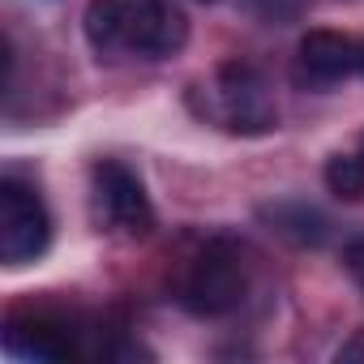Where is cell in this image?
<instances>
[{
    "mask_svg": "<svg viewBox=\"0 0 364 364\" xmlns=\"http://www.w3.org/2000/svg\"><path fill=\"white\" fill-rule=\"evenodd\" d=\"M86 43L99 56L167 60L189 43V18L176 0H90L82 18Z\"/></svg>",
    "mask_w": 364,
    "mask_h": 364,
    "instance_id": "1",
    "label": "cell"
},
{
    "mask_svg": "<svg viewBox=\"0 0 364 364\" xmlns=\"http://www.w3.org/2000/svg\"><path fill=\"white\" fill-rule=\"evenodd\" d=\"M189 107L198 120L236 133V137H262L270 129H279V107L274 95L266 86V77L253 65H219L210 77L189 86Z\"/></svg>",
    "mask_w": 364,
    "mask_h": 364,
    "instance_id": "2",
    "label": "cell"
},
{
    "mask_svg": "<svg viewBox=\"0 0 364 364\" xmlns=\"http://www.w3.org/2000/svg\"><path fill=\"white\" fill-rule=\"evenodd\" d=\"M249 279H253L249 249L236 236H215L193 253V262L180 274V304L193 317H228L245 304Z\"/></svg>",
    "mask_w": 364,
    "mask_h": 364,
    "instance_id": "3",
    "label": "cell"
},
{
    "mask_svg": "<svg viewBox=\"0 0 364 364\" xmlns=\"http://www.w3.org/2000/svg\"><path fill=\"white\" fill-rule=\"evenodd\" d=\"M90 219L99 232L124 240H141L154 232V206L146 198V185L120 159H99L90 167Z\"/></svg>",
    "mask_w": 364,
    "mask_h": 364,
    "instance_id": "4",
    "label": "cell"
},
{
    "mask_svg": "<svg viewBox=\"0 0 364 364\" xmlns=\"http://www.w3.org/2000/svg\"><path fill=\"white\" fill-rule=\"evenodd\" d=\"M52 245V215L35 185L22 176L0 180V262L9 270L31 266Z\"/></svg>",
    "mask_w": 364,
    "mask_h": 364,
    "instance_id": "5",
    "label": "cell"
},
{
    "mask_svg": "<svg viewBox=\"0 0 364 364\" xmlns=\"http://www.w3.org/2000/svg\"><path fill=\"white\" fill-rule=\"evenodd\" d=\"M360 73V39L343 31H309L296 48V86L304 90H330Z\"/></svg>",
    "mask_w": 364,
    "mask_h": 364,
    "instance_id": "6",
    "label": "cell"
},
{
    "mask_svg": "<svg viewBox=\"0 0 364 364\" xmlns=\"http://www.w3.org/2000/svg\"><path fill=\"white\" fill-rule=\"evenodd\" d=\"M5 347H9L14 355H22V360H69V355H77L73 334H69L60 321H52V317H35V313L9 321V330H5Z\"/></svg>",
    "mask_w": 364,
    "mask_h": 364,
    "instance_id": "7",
    "label": "cell"
},
{
    "mask_svg": "<svg viewBox=\"0 0 364 364\" xmlns=\"http://www.w3.org/2000/svg\"><path fill=\"white\" fill-rule=\"evenodd\" d=\"M326 189L338 198V202H360L364 198V163L355 150H338L326 159Z\"/></svg>",
    "mask_w": 364,
    "mask_h": 364,
    "instance_id": "8",
    "label": "cell"
},
{
    "mask_svg": "<svg viewBox=\"0 0 364 364\" xmlns=\"http://www.w3.org/2000/svg\"><path fill=\"white\" fill-rule=\"evenodd\" d=\"M266 215L279 223V232L296 236L300 245H321V236H326V219L317 210H309V206H274Z\"/></svg>",
    "mask_w": 364,
    "mask_h": 364,
    "instance_id": "9",
    "label": "cell"
},
{
    "mask_svg": "<svg viewBox=\"0 0 364 364\" xmlns=\"http://www.w3.org/2000/svg\"><path fill=\"white\" fill-rule=\"evenodd\" d=\"M347 266H351V274H355V279H360V283H364V240H360V245H351V249H347Z\"/></svg>",
    "mask_w": 364,
    "mask_h": 364,
    "instance_id": "10",
    "label": "cell"
},
{
    "mask_svg": "<svg viewBox=\"0 0 364 364\" xmlns=\"http://www.w3.org/2000/svg\"><path fill=\"white\" fill-rule=\"evenodd\" d=\"M355 154H360V163H364V133H360V141H355Z\"/></svg>",
    "mask_w": 364,
    "mask_h": 364,
    "instance_id": "11",
    "label": "cell"
},
{
    "mask_svg": "<svg viewBox=\"0 0 364 364\" xmlns=\"http://www.w3.org/2000/svg\"><path fill=\"white\" fill-rule=\"evenodd\" d=\"M360 73H364V39H360Z\"/></svg>",
    "mask_w": 364,
    "mask_h": 364,
    "instance_id": "12",
    "label": "cell"
}]
</instances>
